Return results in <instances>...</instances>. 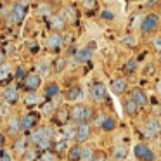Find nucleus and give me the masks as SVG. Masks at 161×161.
Returning a JSON list of instances; mask_svg holds the SVG:
<instances>
[{"label":"nucleus","instance_id":"c85d7f7f","mask_svg":"<svg viewBox=\"0 0 161 161\" xmlns=\"http://www.w3.org/2000/svg\"><path fill=\"white\" fill-rule=\"evenodd\" d=\"M54 149H56L57 153H61V151H66V149H68V142H66V140H61V142H57L56 146H54Z\"/></svg>","mask_w":161,"mask_h":161},{"label":"nucleus","instance_id":"7ed1b4c3","mask_svg":"<svg viewBox=\"0 0 161 161\" xmlns=\"http://www.w3.org/2000/svg\"><path fill=\"white\" fill-rule=\"evenodd\" d=\"M158 26H159V19H158V16L149 14V16H146L144 21H142V31L144 33H151V31H154V30H158Z\"/></svg>","mask_w":161,"mask_h":161},{"label":"nucleus","instance_id":"2eb2a0df","mask_svg":"<svg viewBox=\"0 0 161 161\" xmlns=\"http://www.w3.org/2000/svg\"><path fill=\"white\" fill-rule=\"evenodd\" d=\"M90 57H92V49H81V50H78V54H76L78 63H85V61H88Z\"/></svg>","mask_w":161,"mask_h":161},{"label":"nucleus","instance_id":"4c0bfd02","mask_svg":"<svg viewBox=\"0 0 161 161\" xmlns=\"http://www.w3.org/2000/svg\"><path fill=\"white\" fill-rule=\"evenodd\" d=\"M102 19H113V14L109 11H104L102 12Z\"/></svg>","mask_w":161,"mask_h":161},{"label":"nucleus","instance_id":"c9c22d12","mask_svg":"<svg viewBox=\"0 0 161 161\" xmlns=\"http://www.w3.org/2000/svg\"><path fill=\"white\" fill-rule=\"evenodd\" d=\"M154 47H156L158 50H161V36H158V38H154Z\"/></svg>","mask_w":161,"mask_h":161},{"label":"nucleus","instance_id":"0eeeda50","mask_svg":"<svg viewBox=\"0 0 161 161\" xmlns=\"http://www.w3.org/2000/svg\"><path fill=\"white\" fill-rule=\"evenodd\" d=\"M144 132L147 133V135H158V133L161 132V123L158 121V119H149V121H146V126H144Z\"/></svg>","mask_w":161,"mask_h":161},{"label":"nucleus","instance_id":"a19ab883","mask_svg":"<svg viewBox=\"0 0 161 161\" xmlns=\"http://www.w3.org/2000/svg\"><path fill=\"white\" fill-rule=\"evenodd\" d=\"M2 161H11V158H9V154H5V153H2V158H0Z\"/></svg>","mask_w":161,"mask_h":161},{"label":"nucleus","instance_id":"20e7f679","mask_svg":"<svg viewBox=\"0 0 161 161\" xmlns=\"http://www.w3.org/2000/svg\"><path fill=\"white\" fill-rule=\"evenodd\" d=\"M25 16H26L25 4H18L14 9H12V12H11V23H14V25H19V23L25 19Z\"/></svg>","mask_w":161,"mask_h":161},{"label":"nucleus","instance_id":"f3484780","mask_svg":"<svg viewBox=\"0 0 161 161\" xmlns=\"http://www.w3.org/2000/svg\"><path fill=\"white\" fill-rule=\"evenodd\" d=\"M80 97H81V90H80L78 87L69 88V90H68V94H66V99H68V101H78Z\"/></svg>","mask_w":161,"mask_h":161},{"label":"nucleus","instance_id":"a211bd4d","mask_svg":"<svg viewBox=\"0 0 161 161\" xmlns=\"http://www.w3.org/2000/svg\"><path fill=\"white\" fill-rule=\"evenodd\" d=\"M81 159V147L75 146L69 149V161H80Z\"/></svg>","mask_w":161,"mask_h":161},{"label":"nucleus","instance_id":"a878e982","mask_svg":"<svg viewBox=\"0 0 161 161\" xmlns=\"http://www.w3.org/2000/svg\"><path fill=\"white\" fill-rule=\"evenodd\" d=\"M73 135H75V130L71 128V126H64V130H63V140H66V142H68V139H71Z\"/></svg>","mask_w":161,"mask_h":161},{"label":"nucleus","instance_id":"ddd939ff","mask_svg":"<svg viewBox=\"0 0 161 161\" xmlns=\"http://www.w3.org/2000/svg\"><path fill=\"white\" fill-rule=\"evenodd\" d=\"M111 88H113V92L114 94H123V92L126 90V81L125 80H121V78H118V80H113L111 81Z\"/></svg>","mask_w":161,"mask_h":161},{"label":"nucleus","instance_id":"9d476101","mask_svg":"<svg viewBox=\"0 0 161 161\" xmlns=\"http://www.w3.org/2000/svg\"><path fill=\"white\" fill-rule=\"evenodd\" d=\"M130 99H132V101L135 102L137 106H144V104H147V95L144 94L142 90H139V88H133V90L130 92Z\"/></svg>","mask_w":161,"mask_h":161},{"label":"nucleus","instance_id":"aec40b11","mask_svg":"<svg viewBox=\"0 0 161 161\" xmlns=\"http://www.w3.org/2000/svg\"><path fill=\"white\" fill-rule=\"evenodd\" d=\"M125 156H126V147L125 146H119V147L114 149V159L116 161H123Z\"/></svg>","mask_w":161,"mask_h":161},{"label":"nucleus","instance_id":"5701e85b","mask_svg":"<svg viewBox=\"0 0 161 161\" xmlns=\"http://www.w3.org/2000/svg\"><path fill=\"white\" fill-rule=\"evenodd\" d=\"M92 158H94V151H92L90 147L81 149V159L83 161H92Z\"/></svg>","mask_w":161,"mask_h":161},{"label":"nucleus","instance_id":"2f4dec72","mask_svg":"<svg viewBox=\"0 0 161 161\" xmlns=\"http://www.w3.org/2000/svg\"><path fill=\"white\" fill-rule=\"evenodd\" d=\"M9 71H11V66H7V64L5 66H0V78H5L9 75Z\"/></svg>","mask_w":161,"mask_h":161},{"label":"nucleus","instance_id":"f8f14e48","mask_svg":"<svg viewBox=\"0 0 161 161\" xmlns=\"http://www.w3.org/2000/svg\"><path fill=\"white\" fill-rule=\"evenodd\" d=\"M47 139V133H45V128H36L31 132V137H30V140H31L33 144H40L42 140Z\"/></svg>","mask_w":161,"mask_h":161},{"label":"nucleus","instance_id":"cd10ccee","mask_svg":"<svg viewBox=\"0 0 161 161\" xmlns=\"http://www.w3.org/2000/svg\"><path fill=\"white\" fill-rule=\"evenodd\" d=\"M16 151H18V153H25L26 151V139H19L18 142H16Z\"/></svg>","mask_w":161,"mask_h":161},{"label":"nucleus","instance_id":"b1692460","mask_svg":"<svg viewBox=\"0 0 161 161\" xmlns=\"http://www.w3.org/2000/svg\"><path fill=\"white\" fill-rule=\"evenodd\" d=\"M52 26L54 28H57V30H61V28H64V19L61 18V16H52Z\"/></svg>","mask_w":161,"mask_h":161},{"label":"nucleus","instance_id":"f03ea898","mask_svg":"<svg viewBox=\"0 0 161 161\" xmlns=\"http://www.w3.org/2000/svg\"><path fill=\"white\" fill-rule=\"evenodd\" d=\"M133 153H135V156L139 158L140 161H154L156 159L154 153L146 146V144H137V146L133 147Z\"/></svg>","mask_w":161,"mask_h":161},{"label":"nucleus","instance_id":"ea45409f","mask_svg":"<svg viewBox=\"0 0 161 161\" xmlns=\"http://www.w3.org/2000/svg\"><path fill=\"white\" fill-rule=\"evenodd\" d=\"M7 108H5V106H0V116H5V114H7Z\"/></svg>","mask_w":161,"mask_h":161},{"label":"nucleus","instance_id":"4468645a","mask_svg":"<svg viewBox=\"0 0 161 161\" xmlns=\"http://www.w3.org/2000/svg\"><path fill=\"white\" fill-rule=\"evenodd\" d=\"M61 45H63V36H61L59 33L50 35V38H49V47L50 49H59Z\"/></svg>","mask_w":161,"mask_h":161},{"label":"nucleus","instance_id":"dca6fc26","mask_svg":"<svg viewBox=\"0 0 161 161\" xmlns=\"http://www.w3.org/2000/svg\"><path fill=\"white\" fill-rule=\"evenodd\" d=\"M7 128H9V132H11V133L19 132V130H21V119L11 118V119H9V123H7Z\"/></svg>","mask_w":161,"mask_h":161},{"label":"nucleus","instance_id":"72a5a7b5","mask_svg":"<svg viewBox=\"0 0 161 161\" xmlns=\"http://www.w3.org/2000/svg\"><path fill=\"white\" fill-rule=\"evenodd\" d=\"M63 66H64V61H63V59H57V61H56V69L61 71V69H63Z\"/></svg>","mask_w":161,"mask_h":161},{"label":"nucleus","instance_id":"393cba45","mask_svg":"<svg viewBox=\"0 0 161 161\" xmlns=\"http://www.w3.org/2000/svg\"><path fill=\"white\" fill-rule=\"evenodd\" d=\"M36 159V151L35 149H26L25 151V161H35Z\"/></svg>","mask_w":161,"mask_h":161},{"label":"nucleus","instance_id":"c756f323","mask_svg":"<svg viewBox=\"0 0 161 161\" xmlns=\"http://www.w3.org/2000/svg\"><path fill=\"white\" fill-rule=\"evenodd\" d=\"M135 66H137L135 61H128V63L125 64V71L126 73H133V71H135Z\"/></svg>","mask_w":161,"mask_h":161},{"label":"nucleus","instance_id":"f704fd0d","mask_svg":"<svg viewBox=\"0 0 161 161\" xmlns=\"http://www.w3.org/2000/svg\"><path fill=\"white\" fill-rule=\"evenodd\" d=\"M123 42H125L126 45H135V38H132V36H126V38L123 40Z\"/></svg>","mask_w":161,"mask_h":161},{"label":"nucleus","instance_id":"6ab92c4d","mask_svg":"<svg viewBox=\"0 0 161 161\" xmlns=\"http://www.w3.org/2000/svg\"><path fill=\"white\" fill-rule=\"evenodd\" d=\"M56 95H59V87H57L56 83L49 85V87L45 88V97L47 99H52V97H56Z\"/></svg>","mask_w":161,"mask_h":161},{"label":"nucleus","instance_id":"f257e3e1","mask_svg":"<svg viewBox=\"0 0 161 161\" xmlns=\"http://www.w3.org/2000/svg\"><path fill=\"white\" fill-rule=\"evenodd\" d=\"M69 118L73 119V121H78V123H87L88 119L92 118V109L85 108V106H76V108L71 109Z\"/></svg>","mask_w":161,"mask_h":161},{"label":"nucleus","instance_id":"58836bf2","mask_svg":"<svg viewBox=\"0 0 161 161\" xmlns=\"http://www.w3.org/2000/svg\"><path fill=\"white\" fill-rule=\"evenodd\" d=\"M40 71H42L43 75H47V71H49V69H47V63H42V64H40Z\"/></svg>","mask_w":161,"mask_h":161},{"label":"nucleus","instance_id":"1a4fd4ad","mask_svg":"<svg viewBox=\"0 0 161 161\" xmlns=\"http://www.w3.org/2000/svg\"><path fill=\"white\" fill-rule=\"evenodd\" d=\"M92 97H94V101H97V102L106 97V87L101 83V81H97V83L92 85Z\"/></svg>","mask_w":161,"mask_h":161},{"label":"nucleus","instance_id":"bb28decb","mask_svg":"<svg viewBox=\"0 0 161 161\" xmlns=\"http://www.w3.org/2000/svg\"><path fill=\"white\" fill-rule=\"evenodd\" d=\"M101 126H102L104 130H113V128L116 126V123H114V119H111V118H106V119H104V123H102Z\"/></svg>","mask_w":161,"mask_h":161},{"label":"nucleus","instance_id":"37998d69","mask_svg":"<svg viewBox=\"0 0 161 161\" xmlns=\"http://www.w3.org/2000/svg\"><path fill=\"white\" fill-rule=\"evenodd\" d=\"M2 57H4V54H2V49H0V61H2Z\"/></svg>","mask_w":161,"mask_h":161},{"label":"nucleus","instance_id":"473e14b6","mask_svg":"<svg viewBox=\"0 0 161 161\" xmlns=\"http://www.w3.org/2000/svg\"><path fill=\"white\" fill-rule=\"evenodd\" d=\"M52 108H54L52 102H47L45 106H42V111H43V113H50V111H52Z\"/></svg>","mask_w":161,"mask_h":161},{"label":"nucleus","instance_id":"423d86ee","mask_svg":"<svg viewBox=\"0 0 161 161\" xmlns=\"http://www.w3.org/2000/svg\"><path fill=\"white\" fill-rule=\"evenodd\" d=\"M75 137H76L78 142H85V140L90 137V126H88L87 123H80L78 128L75 130Z\"/></svg>","mask_w":161,"mask_h":161},{"label":"nucleus","instance_id":"79ce46f5","mask_svg":"<svg viewBox=\"0 0 161 161\" xmlns=\"http://www.w3.org/2000/svg\"><path fill=\"white\" fill-rule=\"evenodd\" d=\"M2 146H4V137L0 135V151H2Z\"/></svg>","mask_w":161,"mask_h":161},{"label":"nucleus","instance_id":"7c9ffc66","mask_svg":"<svg viewBox=\"0 0 161 161\" xmlns=\"http://www.w3.org/2000/svg\"><path fill=\"white\" fill-rule=\"evenodd\" d=\"M36 101H38V97H36V94H30L28 97H26V104H30V106L36 104Z\"/></svg>","mask_w":161,"mask_h":161},{"label":"nucleus","instance_id":"e433bc0d","mask_svg":"<svg viewBox=\"0 0 161 161\" xmlns=\"http://www.w3.org/2000/svg\"><path fill=\"white\" fill-rule=\"evenodd\" d=\"M64 12H66V18H68V19H69V18L73 19V18H75V14H73L75 11H73V9H66V11H64Z\"/></svg>","mask_w":161,"mask_h":161},{"label":"nucleus","instance_id":"39448f33","mask_svg":"<svg viewBox=\"0 0 161 161\" xmlns=\"http://www.w3.org/2000/svg\"><path fill=\"white\" fill-rule=\"evenodd\" d=\"M23 83H25V87L28 88V90H36V88L40 87V76L35 73H30L23 78Z\"/></svg>","mask_w":161,"mask_h":161},{"label":"nucleus","instance_id":"9b49d317","mask_svg":"<svg viewBox=\"0 0 161 161\" xmlns=\"http://www.w3.org/2000/svg\"><path fill=\"white\" fill-rule=\"evenodd\" d=\"M4 99L9 102V104L18 102V99H19L18 88H16V87H7V88H5V92H4Z\"/></svg>","mask_w":161,"mask_h":161},{"label":"nucleus","instance_id":"4be33fe9","mask_svg":"<svg viewBox=\"0 0 161 161\" xmlns=\"http://www.w3.org/2000/svg\"><path fill=\"white\" fill-rule=\"evenodd\" d=\"M68 118H69V113H68L66 109H59V114H57V123L64 125V123L68 121Z\"/></svg>","mask_w":161,"mask_h":161},{"label":"nucleus","instance_id":"6e6552de","mask_svg":"<svg viewBox=\"0 0 161 161\" xmlns=\"http://www.w3.org/2000/svg\"><path fill=\"white\" fill-rule=\"evenodd\" d=\"M36 121H38V116H36L35 113H30V114H26L25 118L21 119V128L28 132V130H31L33 126L36 125Z\"/></svg>","mask_w":161,"mask_h":161},{"label":"nucleus","instance_id":"412c9836","mask_svg":"<svg viewBox=\"0 0 161 161\" xmlns=\"http://www.w3.org/2000/svg\"><path fill=\"white\" fill-rule=\"evenodd\" d=\"M125 109H126V113H128V114H135V113L139 111V106H137L132 99H128V101L125 102Z\"/></svg>","mask_w":161,"mask_h":161}]
</instances>
